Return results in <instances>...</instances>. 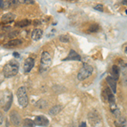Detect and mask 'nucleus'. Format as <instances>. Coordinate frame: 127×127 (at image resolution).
Returning a JSON list of instances; mask_svg holds the SVG:
<instances>
[{
    "label": "nucleus",
    "mask_w": 127,
    "mask_h": 127,
    "mask_svg": "<svg viewBox=\"0 0 127 127\" xmlns=\"http://www.w3.org/2000/svg\"><path fill=\"white\" fill-rule=\"evenodd\" d=\"M19 62L15 60V59H12L10 60L9 63L6 64L3 69V75L6 78H9V77L15 76L17 75L18 71H19Z\"/></svg>",
    "instance_id": "nucleus-1"
},
{
    "label": "nucleus",
    "mask_w": 127,
    "mask_h": 127,
    "mask_svg": "<svg viewBox=\"0 0 127 127\" xmlns=\"http://www.w3.org/2000/svg\"><path fill=\"white\" fill-rule=\"evenodd\" d=\"M12 100H13V96L12 93L9 90L2 92L1 93V108L4 110L5 112L9 111V109L11 107Z\"/></svg>",
    "instance_id": "nucleus-2"
},
{
    "label": "nucleus",
    "mask_w": 127,
    "mask_h": 127,
    "mask_svg": "<svg viewBox=\"0 0 127 127\" xmlns=\"http://www.w3.org/2000/svg\"><path fill=\"white\" fill-rule=\"evenodd\" d=\"M52 64V59L50 54L48 52H42L41 55V64H40V72L47 71L50 68Z\"/></svg>",
    "instance_id": "nucleus-3"
},
{
    "label": "nucleus",
    "mask_w": 127,
    "mask_h": 127,
    "mask_svg": "<svg viewBox=\"0 0 127 127\" xmlns=\"http://www.w3.org/2000/svg\"><path fill=\"white\" fill-rule=\"evenodd\" d=\"M93 68L89 64H84L83 66L81 67L80 71L78 72V75H77V79L79 81H84L85 79H87L90 75L93 74Z\"/></svg>",
    "instance_id": "nucleus-4"
},
{
    "label": "nucleus",
    "mask_w": 127,
    "mask_h": 127,
    "mask_svg": "<svg viewBox=\"0 0 127 127\" xmlns=\"http://www.w3.org/2000/svg\"><path fill=\"white\" fill-rule=\"evenodd\" d=\"M17 98L19 104L21 107L26 108L28 105V97L26 93V89L25 87H20L17 90Z\"/></svg>",
    "instance_id": "nucleus-5"
},
{
    "label": "nucleus",
    "mask_w": 127,
    "mask_h": 127,
    "mask_svg": "<svg viewBox=\"0 0 127 127\" xmlns=\"http://www.w3.org/2000/svg\"><path fill=\"white\" fill-rule=\"evenodd\" d=\"M35 124L36 126H48L49 125V120H48V118L45 117L43 115H38V116H36L35 117Z\"/></svg>",
    "instance_id": "nucleus-6"
},
{
    "label": "nucleus",
    "mask_w": 127,
    "mask_h": 127,
    "mask_svg": "<svg viewBox=\"0 0 127 127\" xmlns=\"http://www.w3.org/2000/svg\"><path fill=\"white\" fill-rule=\"evenodd\" d=\"M9 118H10V121L12 122V124L15 125V126H18L21 124V119H20V114H18L15 110L11 111L9 114Z\"/></svg>",
    "instance_id": "nucleus-7"
},
{
    "label": "nucleus",
    "mask_w": 127,
    "mask_h": 127,
    "mask_svg": "<svg viewBox=\"0 0 127 127\" xmlns=\"http://www.w3.org/2000/svg\"><path fill=\"white\" fill-rule=\"evenodd\" d=\"M35 65V61L32 58H27L25 60L24 65H23V69L26 73H29L32 69H33Z\"/></svg>",
    "instance_id": "nucleus-8"
},
{
    "label": "nucleus",
    "mask_w": 127,
    "mask_h": 127,
    "mask_svg": "<svg viewBox=\"0 0 127 127\" xmlns=\"http://www.w3.org/2000/svg\"><path fill=\"white\" fill-rule=\"evenodd\" d=\"M88 120H89V122L91 123V126L92 125H93V126L96 125L100 120V118H99V116H98V114L95 111L90 112L89 114H88Z\"/></svg>",
    "instance_id": "nucleus-9"
},
{
    "label": "nucleus",
    "mask_w": 127,
    "mask_h": 127,
    "mask_svg": "<svg viewBox=\"0 0 127 127\" xmlns=\"http://www.w3.org/2000/svg\"><path fill=\"white\" fill-rule=\"evenodd\" d=\"M16 16L15 14L13 13H7L5 15H2L1 17V21L2 23H4V24H8V23H10V22L14 21L15 20Z\"/></svg>",
    "instance_id": "nucleus-10"
},
{
    "label": "nucleus",
    "mask_w": 127,
    "mask_h": 127,
    "mask_svg": "<svg viewBox=\"0 0 127 127\" xmlns=\"http://www.w3.org/2000/svg\"><path fill=\"white\" fill-rule=\"evenodd\" d=\"M64 61H68V60H77V61H80L81 60V56L75 52V50L73 49H70L69 51V54L67 55V57L65 58L64 59H63Z\"/></svg>",
    "instance_id": "nucleus-11"
},
{
    "label": "nucleus",
    "mask_w": 127,
    "mask_h": 127,
    "mask_svg": "<svg viewBox=\"0 0 127 127\" xmlns=\"http://www.w3.org/2000/svg\"><path fill=\"white\" fill-rule=\"evenodd\" d=\"M22 43V41L20 39H13L10 40L9 42H8L7 43L3 45V47L6 48H16V47L20 46V44Z\"/></svg>",
    "instance_id": "nucleus-12"
},
{
    "label": "nucleus",
    "mask_w": 127,
    "mask_h": 127,
    "mask_svg": "<svg viewBox=\"0 0 127 127\" xmlns=\"http://www.w3.org/2000/svg\"><path fill=\"white\" fill-rule=\"evenodd\" d=\"M42 35H43L42 30L39 29V28H36L32 32V38L34 41H38L42 37Z\"/></svg>",
    "instance_id": "nucleus-13"
},
{
    "label": "nucleus",
    "mask_w": 127,
    "mask_h": 127,
    "mask_svg": "<svg viewBox=\"0 0 127 127\" xmlns=\"http://www.w3.org/2000/svg\"><path fill=\"white\" fill-rule=\"evenodd\" d=\"M106 81H107V83L108 84V86H109L110 89L112 90L113 93H115L116 87H117V85H116V81H115L112 76H108L107 78H106Z\"/></svg>",
    "instance_id": "nucleus-14"
},
{
    "label": "nucleus",
    "mask_w": 127,
    "mask_h": 127,
    "mask_svg": "<svg viewBox=\"0 0 127 127\" xmlns=\"http://www.w3.org/2000/svg\"><path fill=\"white\" fill-rule=\"evenodd\" d=\"M32 24V21L30 20H27V19H25V20H22L20 21L17 22L15 24V26L17 27H20V28H23V27H26V26H30Z\"/></svg>",
    "instance_id": "nucleus-15"
},
{
    "label": "nucleus",
    "mask_w": 127,
    "mask_h": 127,
    "mask_svg": "<svg viewBox=\"0 0 127 127\" xmlns=\"http://www.w3.org/2000/svg\"><path fill=\"white\" fill-rule=\"evenodd\" d=\"M62 110V106L61 105H55L54 106L53 108H50V110H49V114L50 115H56V114H58L59 112Z\"/></svg>",
    "instance_id": "nucleus-16"
},
{
    "label": "nucleus",
    "mask_w": 127,
    "mask_h": 127,
    "mask_svg": "<svg viewBox=\"0 0 127 127\" xmlns=\"http://www.w3.org/2000/svg\"><path fill=\"white\" fill-rule=\"evenodd\" d=\"M119 75H120V68H119L117 65H114L112 67V77L115 81H118Z\"/></svg>",
    "instance_id": "nucleus-17"
},
{
    "label": "nucleus",
    "mask_w": 127,
    "mask_h": 127,
    "mask_svg": "<svg viewBox=\"0 0 127 127\" xmlns=\"http://www.w3.org/2000/svg\"><path fill=\"white\" fill-rule=\"evenodd\" d=\"M117 120L114 121V125L116 127H125L126 126V120L123 117L116 118Z\"/></svg>",
    "instance_id": "nucleus-18"
},
{
    "label": "nucleus",
    "mask_w": 127,
    "mask_h": 127,
    "mask_svg": "<svg viewBox=\"0 0 127 127\" xmlns=\"http://www.w3.org/2000/svg\"><path fill=\"white\" fill-rule=\"evenodd\" d=\"M36 124L35 121L32 120L31 119H25L23 122V126L24 127H35Z\"/></svg>",
    "instance_id": "nucleus-19"
},
{
    "label": "nucleus",
    "mask_w": 127,
    "mask_h": 127,
    "mask_svg": "<svg viewBox=\"0 0 127 127\" xmlns=\"http://www.w3.org/2000/svg\"><path fill=\"white\" fill-rule=\"evenodd\" d=\"M9 8H15L20 3V0H5Z\"/></svg>",
    "instance_id": "nucleus-20"
},
{
    "label": "nucleus",
    "mask_w": 127,
    "mask_h": 127,
    "mask_svg": "<svg viewBox=\"0 0 127 127\" xmlns=\"http://www.w3.org/2000/svg\"><path fill=\"white\" fill-rule=\"evenodd\" d=\"M36 106L37 108H45L48 106V103H47L45 100L43 99H41L39 100V101L37 102V103H36Z\"/></svg>",
    "instance_id": "nucleus-21"
},
{
    "label": "nucleus",
    "mask_w": 127,
    "mask_h": 127,
    "mask_svg": "<svg viewBox=\"0 0 127 127\" xmlns=\"http://www.w3.org/2000/svg\"><path fill=\"white\" fill-rule=\"evenodd\" d=\"M59 41L61 42H64V43H66L69 41V37L68 35H60L59 36Z\"/></svg>",
    "instance_id": "nucleus-22"
},
{
    "label": "nucleus",
    "mask_w": 127,
    "mask_h": 127,
    "mask_svg": "<svg viewBox=\"0 0 127 127\" xmlns=\"http://www.w3.org/2000/svg\"><path fill=\"white\" fill-rule=\"evenodd\" d=\"M98 29H99V26H98L97 24H93V25H92L91 27L89 28V32H97Z\"/></svg>",
    "instance_id": "nucleus-23"
},
{
    "label": "nucleus",
    "mask_w": 127,
    "mask_h": 127,
    "mask_svg": "<svg viewBox=\"0 0 127 127\" xmlns=\"http://www.w3.org/2000/svg\"><path fill=\"white\" fill-rule=\"evenodd\" d=\"M20 3L23 4H34L35 1L34 0H20Z\"/></svg>",
    "instance_id": "nucleus-24"
},
{
    "label": "nucleus",
    "mask_w": 127,
    "mask_h": 127,
    "mask_svg": "<svg viewBox=\"0 0 127 127\" xmlns=\"http://www.w3.org/2000/svg\"><path fill=\"white\" fill-rule=\"evenodd\" d=\"M94 9H95V10H97V11L103 12V6L102 5V4H97V5H96L95 7H94Z\"/></svg>",
    "instance_id": "nucleus-25"
},
{
    "label": "nucleus",
    "mask_w": 127,
    "mask_h": 127,
    "mask_svg": "<svg viewBox=\"0 0 127 127\" xmlns=\"http://www.w3.org/2000/svg\"><path fill=\"white\" fill-rule=\"evenodd\" d=\"M0 2H1V9H6L7 8H9V6H8L6 2H3V0H1Z\"/></svg>",
    "instance_id": "nucleus-26"
},
{
    "label": "nucleus",
    "mask_w": 127,
    "mask_h": 127,
    "mask_svg": "<svg viewBox=\"0 0 127 127\" xmlns=\"http://www.w3.org/2000/svg\"><path fill=\"white\" fill-rule=\"evenodd\" d=\"M79 127H87V124H86L85 122H82L81 125L79 126Z\"/></svg>",
    "instance_id": "nucleus-27"
},
{
    "label": "nucleus",
    "mask_w": 127,
    "mask_h": 127,
    "mask_svg": "<svg viewBox=\"0 0 127 127\" xmlns=\"http://www.w3.org/2000/svg\"><path fill=\"white\" fill-rule=\"evenodd\" d=\"M13 55H14V56H15V57H16V58H18V57L20 56V54H18V53H16V52H15V53H14V54H13Z\"/></svg>",
    "instance_id": "nucleus-28"
},
{
    "label": "nucleus",
    "mask_w": 127,
    "mask_h": 127,
    "mask_svg": "<svg viewBox=\"0 0 127 127\" xmlns=\"http://www.w3.org/2000/svg\"><path fill=\"white\" fill-rule=\"evenodd\" d=\"M0 117H1V119H0V120H1V121H0V123H1V125H3V114H0Z\"/></svg>",
    "instance_id": "nucleus-29"
},
{
    "label": "nucleus",
    "mask_w": 127,
    "mask_h": 127,
    "mask_svg": "<svg viewBox=\"0 0 127 127\" xmlns=\"http://www.w3.org/2000/svg\"><path fill=\"white\" fill-rule=\"evenodd\" d=\"M125 52H126V54H127V47H126V49H125Z\"/></svg>",
    "instance_id": "nucleus-30"
}]
</instances>
